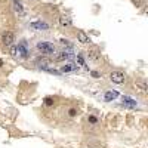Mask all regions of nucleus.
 I'll list each match as a JSON object with an SVG mask.
<instances>
[{
  "label": "nucleus",
  "instance_id": "f257e3e1",
  "mask_svg": "<svg viewBox=\"0 0 148 148\" xmlns=\"http://www.w3.org/2000/svg\"><path fill=\"white\" fill-rule=\"evenodd\" d=\"M37 49L42 50L43 54H46V55H52L55 52V48L52 43H48V42H39L37 43Z\"/></svg>",
  "mask_w": 148,
  "mask_h": 148
},
{
  "label": "nucleus",
  "instance_id": "f03ea898",
  "mask_svg": "<svg viewBox=\"0 0 148 148\" xmlns=\"http://www.w3.org/2000/svg\"><path fill=\"white\" fill-rule=\"evenodd\" d=\"M30 28L36 30V31H45V30H49V25L43 21H34L30 24Z\"/></svg>",
  "mask_w": 148,
  "mask_h": 148
},
{
  "label": "nucleus",
  "instance_id": "7ed1b4c3",
  "mask_svg": "<svg viewBox=\"0 0 148 148\" xmlns=\"http://www.w3.org/2000/svg\"><path fill=\"white\" fill-rule=\"evenodd\" d=\"M2 42L5 43L6 46H12V45H13V42H15V36H13V33H12V31H6V33H3V36H2Z\"/></svg>",
  "mask_w": 148,
  "mask_h": 148
},
{
  "label": "nucleus",
  "instance_id": "20e7f679",
  "mask_svg": "<svg viewBox=\"0 0 148 148\" xmlns=\"http://www.w3.org/2000/svg\"><path fill=\"white\" fill-rule=\"evenodd\" d=\"M110 79H111V82H114L117 84H121V83L125 82V74L120 73V71H113L110 74Z\"/></svg>",
  "mask_w": 148,
  "mask_h": 148
},
{
  "label": "nucleus",
  "instance_id": "39448f33",
  "mask_svg": "<svg viewBox=\"0 0 148 148\" xmlns=\"http://www.w3.org/2000/svg\"><path fill=\"white\" fill-rule=\"evenodd\" d=\"M77 39H79V42H80V43H83V45H86V43H89V42H90L89 36H88V34H86L83 30L77 31Z\"/></svg>",
  "mask_w": 148,
  "mask_h": 148
},
{
  "label": "nucleus",
  "instance_id": "423d86ee",
  "mask_svg": "<svg viewBox=\"0 0 148 148\" xmlns=\"http://www.w3.org/2000/svg\"><path fill=\"white\" fill-rule=\"evenodd\" d=\"M16 55H19L21 58H27L28 56V50L25 49V43H22V45L16 46Z\"/></svg>",
  "mask_w": 148,
  "mask_h": 148
},
{
  "label": "nucleus",
  "instance_id": "0eeeda50",
  "mask_svg": "<svg viewBox=\"0 0 148 148\" xmlns=\"http://www.w3.org/2000/svg\"><path fill=\"white\" fill-rule=\"evenodd\" d=\"M59 24L62 25V27H71V18H70V16H65V15H62L59 18Z\"/></svg>",
  "mask_w": 148,
  "mask_h": 148
},
{
  "label": "nucleus",
  "instance_id": "6e6552de",
  "mask_svg": "<svg viewBox=\"0 0 148 148\" xmlns=\"http://www.w3.org/2000/svg\"><path fill=\"white\" fill-rule=\"evenodd\" d=\"M13 9H15V12H18L19 15H24V13H25L24 7H22V3L19 2V0H13Z\"/></svg>",
  "mask_w": 148,
  "mask_h": 148
},
{
  "label": "nucleus",
  "instance_id": "1a4fd4ad",
  "mask_svg": "<svg viewBox=\"0 0 148 148\" xmlns=\"http://www.w3.org/2000/svg\"><path fill=\"white\" fill-rule=\"evenodd\" d=\"M123 105L133 108V107H136V101H135V99H132L130 96H123Z\"/></svg>",
  "mask_w": 148,
  "mask_h": 148
},
{
  "label": "nucleus",
  "instance_id": "9d476101",
  "mask_svg": "<svg viewBox=\"0 0 148 148\" xmlns=\"http://www.w3.org/2000/svg\"><path fill=\"white\" fill-rule=\"evenodd\" d=\"M119 96V92H116V90H108L107 93H105V96H104V98H105V101H114L116 98Z\"/></svg>",
  "mask_w": 148,
  "mask_h": 148
},
{
  "label": "nucleus",
  "instance_id": "9b49d317",
  "mask_svg": "<svg viewBox=\"0 0 148 148\" xmlns=\"http://www.w3.org/2000/svg\"><path fill=\"white\" fill-rule=\"evenodd\" d=\"M76 68H77V65H74V64H67V65L61 67V73H70V71H74Z\"/></svg>",
  "mask_w": 148,
  "mask_h": 148
},
{
  "label": "nucleus",
  "instance_id": "f8f14e48",
  "mask_svg": "<svg viewBox=\"0 0 148 148\" xmlns=\"http://www.w3.org/2000/svg\"><path fill=\"white\" fill-rule=\"evenodd\" d=\"M68 58H70L68 52H61V55H58V59H68Z\"/></svg>",
  "mask_w": 148,
  "mask_h": 148
},
{
  "label": "nucleus",
  "instance_id": "ddd939ff",
  "mask_svg": "<svg viewBox=\"0 0 148 148\" xmlns=\"http://www.w3.org/2000/svg\"><path fill=\"white\" fill-rule=\"evenodd\" d=\"M138 86L141 88V90H142V92H147V84H144V83H139Z\"/></svg>",
  "mask_w": 148,
  "mask_h": 148
},
{
  "label": "nucleus",
  "instance_id": "4468645a",
  "mask_svg": "<svg viewBox=\"0 0 148 148\" xmlns=\"http://www.w3.org/2000/svg\"><path fill=\"white\" fill-rule=\"evenodd\" d=\"M77 62H79V65H84V61L82 56H77Z\"/></svg>",
  "mask_w": 148,
  "mask_h": 148
},
{
  "label": "nucleus",
  "instance_id": "2eb2a0df",
  "mask_svg": "<svg viewBox=\"0 0 148 148\" xmlns=\"http://www.w3.org/2000/svg\"><path fill=\"white\" fill-rule=\"evenodd\" d=\"M11 54H12L13 56H16V46H13V48L11 49Z\"/></svg>",
  "mask_w": 148,
  "mask_h": 148
},
{
  "label": "nucleus",
  "instance_id": "dca6fc26",
  "mask_svg": "<svg viewBox=\"0 0 148 148\" xmlns=\"http://www.w3.org/2000/svg\"><path fill=\"white\" fill-rule=\"evenodd\" d=\"M89 121H92V123H96V117H89Z\"/></svg>",
  "mask_w": 148,
  "mask_h": 148
},
{
  "label": "nucleus",
  "instance_id": "f3484780",
  "mask_svg": "<svg viewBox=\"0 0 148 148\" xmlns=\"http://www.w3.org/2000/svg\"><path fill=\"white\" fill-rule=\"evenodd\" d=\"M92 76H93V77H99V73H98V71H92Z\"/></svg>",
  "mask_w": 148,
  "mask_h": 148
},
{
  "label": "nucleus",
  "instance_id": "a211bd4d",
  "mask_svg": "<svg viewBox=\"0 0 148 148\" xmlns=\"http://www.w3.org/2000/svg\"><path fill=\"white\" fill-rule=\"evenodd\" d=\"M70 116H76V110H70Z\"/></svg>",
  "mask_w": 148,
  "mask_h": 148
},
{
  "label": "nucleus",
  "instance_id": "6ab92c4d",
  "mask_svg": "<svg viewBox=\"0 0 148 148\" xmlns=\"http://www.w3.org/2000/svg\"><path fill=\"white\" fill-rule=\"evenodd\" d=\"M46 104H48V105H50V104H52V99H50V98H46Z\"/></svg>",
  "mask_w": 148,
  "mask_h": 148
},
{
  "label": "nucleus",
  "instance_id": "aec40b11",
  "mask_svg": "<svg viewBox=\"0 0 148 148\" xmlns=\"http://www.w3.org/2000/svg\"><path fill=\"white\" fill-rule=\"evenodd\" d=\"M0 65H2V61H0Z\"/></svg>",
  "mask_w": 148,
  "mask_h": 148
}]
</instances>
